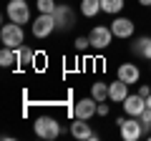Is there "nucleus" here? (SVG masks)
I'll list each match as a JSON object with an SVG mask.
<instances>
[{
    "label": "nucleus",
    "mask_w": 151,
    "mask_h": 141,
    "mask_svg": "<svg viewBox=\"0 0 151 141\" xmlns=\"http://www.w3.org/2000/svg\"><path fill=\"white\" fill-rule=\"evenodd\" d=\"M33 131H35L38 139H43V141H53L60 136V124L58 119H53V116H38L35 124H33Z\"/></svg>",
    "instance_id": "1"
},
{
    "label": "nucleus",
    "mask_w": 151,
    "mask_h": 141,
    "mask_svg": "<svg viewBox=\"0 0 151 141\" xmlns=\"http://www.w3.org/2000/svg\"><path fill=\"white\" fill-rule=\"evenodd\" d=\"M0 40H3V45H8V48H18V45L25 43V30H23V25H18V23H5L3 25V30H0Z\"/></svg>",
    "instance_id": "2"
},
{
    "label": "nucleus",
    "mask_w": 151,
    "mask_h": 141,
    "mask_svg": "<svg viewBox=\"0 0 151 141\" xmlns=\"http://www.w3.org/2000/svg\"><path fill=\"white\" fill-rule=\"evenodd\" d=\"M119 124V131H121V139L124 141H139L144 136V126H141L139 116H131V119H116Z\"/></svg>",
    "instance_id": "3"
},
{
    "label": "nucleus",
    "mask_w": 151,
    "mask_h": 141,
    "mask_svg": "<svg viewBox=\"0 0 151 141\" xmlns=\"http://www.w3.org/2000/svg\"><path fill=\"white\" fill-rule=\"evenodd\" d=\"M5 15H8V20L18 23V25L30 23V8H28V0H10V3L5 5Z\"/></svg>",
    "instance_id": "4"
},
{
    "label": "nucleus",
    "mask_w": 151,
    "mask_h": 141,
    "mask_svg": "<svg viewBox=\"0 0 151 141\" xmlns=\"http://www.w3.org/2000/svg\"><path fill=\"white\" fill-rule=\"evenodd\" d=\"M30 30H33V35H35V38H48L50 33L55 30V15L53 13H40V15L35 18V23H33L30 25Z\"/></svg>",
    "instance_id": "5"
},
{
    "label": "nucleus",
    "mask_w": 151,
    "mask_h": 141,
    "mask_svg": "<svg viewBox=\"0 0 151 141\" xmlns=\"http://www.w3.org/2000/svg\"><path fill=\"white\" fill-rule=\"evenodd\" d=\"M88 38H91V48H96V50H103V48H108L111 45V40H113V30H111V25H96L91 33H88Z\"/></svg>",
    "instance_id": "6"
},
{
    "label": "nucleus",
    "mask_w": 151,
    "mask_h": 141,
    "mask_svg": "<svg viewBox=\"0 0 151 141\" xmlns=\"http://www.w3.org/2000/svg\"><path fill=\"white\" fill-rule=\"evenodd\" d=\"M70 136H76V139H81V141H96L98 134L88 126L86 119H73V124H70Z\"/></svg>",
    "instance_id": "7"
},
{
    "label": "nucleus",
    "mask_w": 151,
    "mask_h": 141,
    "mask_svg": "<svg viewBox=\"0 0 151 141\" xmlns=\"http://www.w3.org/2000/svg\"><path fill=\"white\" fill-rule=\"evenodd\" d=\"M96 111H98V101L93 96L81 98V101H76V106H73V119H86L88 121Z\"/></svg>",
    "instance_id": "8"
},
{
    "label": "nucleus",
    "mask_w": 151,
    "mask_h": 141,
    "mask_svg": "<svg viewBox=\"0 0 151 141\" xmlns=\"http://www.w3.org/2000/svg\"><path fill=\"white\" fill-rule=\"evenodd\" d=\"M116 78H121L124 83H139V78H141V68L136 63H121L119 68H116Z\"/></svg>",
    "instance_id": "9"
},
{
    "label": "nucleus",
    "mask_w": 151,
    "mask_h": 141,
    "mask_svg": "<svg viewBox=\"0 0 151 141\" xmlns=\"http://www.w3.org/2000/svg\"><path fill=\"white\" fill-rule=\"evenodd\" d=\"M111 30H113L116 38H131V35H134V20L116 15V18L111 20Z\"/></svg>",
    "instance_id": "10"
},
{
    "label": "nucleus",
    "mask_w": 151,
    "mask_h": 141,
    "mask_svg": "<svg viewBox=\"0 0 151 141\" xmlns=\"http://www.w3.org/2000/svg\"><path fill=\"white\" fill-rule=\"evenodd\" d=\"M53 15H55V30H68V28L76 23V18H73V10H70L68 5H58Z\"/></svg>",
    "instance_id": "11"
},
{
    "label": "nucleus",
    "mask_w": 151,
    "mask_h": 141,
    "mask_svg": "<svg viewBox=\"0 0 151 141\" xmlns=\"http://www.w3.org/2000/svg\"><path fill=\"white\" fill-rule=\"evenodd\" d=\"M144 109H146V98L141 96V93H136V96H126V101H124V111L129 116H141L144 114Z\"/></svg>",
    "instance_id": "12"
},
{
    "label": "nucleus",
    "mask_w": 151,
    "mask_h": 141,
    "mask_svg": "<svg viewBox=\"0 0 151 141\" xmlns=\"http://www.w3.org/2000/svg\"><path fill=\"white\" fill-rule=\"evenodd\" d=\"M126 96H129V83H124L121 78H116L113 83H108V98L116 103H124Z\"/></svg>",
    "instance_id": "13"
},
{
    "label": "nucleus",
    "mask_w": 151,
    "mask_h": 141,
    "mask_svg": "<svg viewBox=\"0 0 151 141\" xmlns=\"http://www.w3.org/2000/svg\"><path fill=\"white\" fill-rule=\"evenodd\" d=\"M131 50H134L139 58L151 60V35H141V38H136L134 43H131Z\"/></svg>",
    "instance_id": "14"
},
{
    "label": "nucleus",
    "mask_w": 151,
    "mask_h": 141,
    "mask_svg": "<svg viewBox=\"0 0 151 141\" xmlns=\"http://www.w3.org/2000/svg\"><path fill=\"white\" fill-rule=\"evenodd\" d=\"M101 10V0H81V15L86 18H96Z\"/></svg>",
    "instance_id": "15"
},
{
    "label": "nucleus",
    "mask_w": 151,
    "mask_h": 141,
    "mask_svg": "<svg viewBox=\"0 0 151 141\" xmlns=\"http://www.w3.org/2000/svg\"><path fill=\"white\" fill-rule=\"evenodd\" d=\"M15 58H18V65L25 68V65H30L33 60H35V55H33V50L23 43V45H18V48H15Z\"/></svg>",
    "instance_id": "16"
},
{
    "label": "nucleus",
    "mask_w": 151,
    "mask_h": 141,
    "mask_svg": "<svg viewBox=\"0 0 151 141\" xmlns=\"http://www.w3.org/2000/svg\"><path fill=\"white\" fill-rule=\"evenodd\" d=\"M0 65H3V68H10V65H18V58H15V48H8V45H3V50H0Z\"/></svg>",
    "instance_id": "17"
},
{
    "label": "nucleus",
    "mask_w": 151,
    "mask_h": 141,
    "mask_svg": "<svg viewBox=\"0 0 151 141\" xmlns=\"http://www.w3.org/2000/svg\"><path fill=\"white\" fill-rule=\"evenodd\" d=\"M124 0H101V10L108 13V15H119L121 10H124Z\"/></svg>",
    "instance_id": "18"
},
{
    "label": "nucleus",
    "mask_w": 151,
    "mask_h": 141,
    "mask_svg": "<svg viewBox=\"0 0 151 141\" xmlns=\"http://www.w3.org/2000/svg\"><path fill=\"white\" fill-rule=\"evenodd\" d=\"M91 96L96 98L98 103L101 101H108V83H103V81H96L91 86Z\"/></svg>",
    "instance_id": "19"
},
{
    "label": "nucleus",
    "mask_w": 151,
    "mask_h": 141,
    "mask_svg": "<svg viewBox=\"0 0 151 141\" xmlns=\"http://www.w3.org/2000/svg\"><path fill=\"white\" fill-rule=\"evenodd\" d=\"M35 5H38L40 13H55V8H58V5H55V0H38Z\"/></svg>",
    "instance_id": "20"
},
{
    "label": "nucleus",
    "mask_w": 151,
    "mask_h": 141,
    "mask_svg": "<svg viewBox=\"0 0 151 141\" xmlns=\"http://www.w3.org/2000/svg\"><path fill=\"white\" fill-rule=\"evenodd\" d=\"M139 121H141V126H144V134H149V131H151V109H149V106H146L144 114L139 116Z\"/></svg>",
    "instance_id": "21"
},
{
    "label": "nucleus",
    "mask_w": 151,
    "mask_h": 141,
    "mask_svg": "<svg viewBox=\"0 0 151 141\" xmlns=\"http://www.w3.org/2000/svg\"><path fill=\"white\" fill-rule=\"evenodd\" d=\"M76 50H78V53H81V50H86L88 45H91V38H88V35H78V38H76Z\"/></svg>",
    "instance_id": "22"
},
{
    "label": "nucleus",
    "mask_w": 151,
    "mask_h": 141,
    "mask_svg": "<svg viewBox=\"0 0 151 141\" xmlns=\"http://www.w3.org/2000/svg\"><path fill=\"white\" fill-rule=\"evenodd\" d=\"M108 111H111V109H108V103L101 101V103H98V111H96V114H98V116H108Z\"/></svg>",
    "instance_id": "23"
},
{
    "label": "nucleus",
    "mask_w": 151,
    "mask_h": 141,
    "mask_svg": "<svg viewBox=\"0 0 151 141\" xmlns=\"http://www.w3.org/2000/svg\"><path fill=\"white\" fill-rule=\"evenodd\" d=\"M139 93H141V96H144V98H149V93H151V88H149V86H141V88H139Z\"/></svg>",
    "instance_id": "24"
},
{
    "label": "nucleus",
    "mask_w": 151,
    "mask_h": 141,
    "mask_svg": "<svg viewBox=\"0 0 151 141\" xmlns=\"http://www.w3.org/2000/svg\"><path fill=\"white\" fill-rule=\"evenodd\" d=\"M139 5H144V8H151V0H139Z\"/></svg>",
    "instance_id": "25"
},
{
    "label": "nucleus",
    "mask_w": 151,
    "mask_h": 141,
    "mask_svg": "<svg viewBox=\"0 0 151 141\" xmlns=\"http://www.w3.org/2000/svg\"><path fill=\"white\" fill-rule=\"evenodd\" d=\"M146 106H149V109H151V93H149V98H146Z\"/></svg>",
    "instance_id": "26"
},
{
    "label": "nucleus",
    "mask_w": 151,
    "mask_h": 141,
    "mask_svg": "<svg viewBox=\"0 0 151 141\" xmlns=\"http://www.w3.org/2000/svg\"><path fill=\"white\" fill-rule=\"evenodd\" d=\"M149 141H151V134H149Z\"/></svg>",
    "instance_id": "27"
}]
</instances>
